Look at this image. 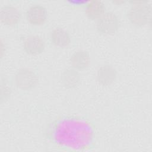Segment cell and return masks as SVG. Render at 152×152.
<instances>
[{
	"instance_id": "cell-1",
	"label": "cell",
	"mask_w": 152,
	"mask_h": 152,
	"mask_svg": "<svg viewBox=\"0 0 152 152\" xmlns=\"http://www.w3.org/2000/svg\"><path fill=\"white\" fill-rule=\"evenodd\" d=\"M151 5L146 1H135L128 11V17L134 26L141 27L147 24L150 20Z\"/></svg>"
},
{
	"instance_id": "cell-2",
	"label": "cell",
	"mask_w": 152,
	"mask_h": 152,
	"mask_svg": "<svg viewBox=\"0 0 152 152\" xmlns=\"http://www.w3.org/2000/svg\"><path fill=\"white\" fill-rule=\"evenodd\" d=\"M16 86L23 90H30L34 88L39 82V77L33 69L22 68L18 69L14 75Z\"/></svg>"
},
{
	"instance_id": "cell-3",
	"label": "cell",
	"mask_w": 152,
	"mask_h": 152,
	"mask_svg": "<svg viewBox=\"0 0 152 152\" xmlns=\"http://www.w3.org/2000/svg\"><path fill=\"white\" fill-rule=\"evenodd\" d=\"M96 27L102 34L111 35L115 33L119 27V20L117 15L112 11H107L97 20Z\"/></svg>"
},
{
	"instance_id": "cell-4",
	"label": "cell",
	"mask_w": 152,
	"mask_h": 152,
	"mask_svg": "<svg viewBox=\"0 0 152 152\" xmlns=\"http://www.w3.org/2000/svg\"><path fill=\"white\" fill-rule=\"evenodd\" d=\"M47 15L46 8L40 4L31 5L26 12V17L27 21L34 26L43 24L47 18Z\"/></svg>"
},
{
	"instance_id": "cell-5",
	"label": "cell",
	"mask_w": 152,
	"mask_h": 152,
	"mask_svg": "<svg viewBox=\"0 0 152 152\" xmlns=\"http://www.w3.org/2000/svg\"><path fill=\"white\" fill-rule=\"evenodd\" d=\"M21 15L18 8L11 4L3 5L0 10V20L5 25H15L20 21Z\"/></svg>"
},
{
	"instance_id": "cell-6",
	"label": "cell",
	"mask_w": 152,
	"mask_h": 152,
	"mask_svg": "<svg viewBox=\"0 0 152 152\" xmlns=\"http://www.w3.org/2000/svg\"><path fill=\"white\" fill-rule=\"evenodd\" d=\"M45 48L44 40L37 35L27 36L23 42L24 51L31 55H39L43 52Z\"/></svg>"
},
{
	"instance_id": "cell-7",
	"label": "cell",
	"mask_w": 152,
	"mask_h": 152,
	"mask_svg": "<svg viewBox=\"0 0 152 152\" xmlns=\"http://www.w3.org/2000/svg\"><path fill=\"white\" fill-rule=\"evenodd\" d=\"M117 77V71L110 64L99 66L96 72V80L102 86H109L113 83Z\"/></svg>"
},
{
	"instance_id": "cell-8",
	"label": "cell",
	"mask_w": 152,
	"mask_h": 152,
	"mask_svg": "<svg viewBox=\"0 0 152 152\" xmlns=\"http://www.w3.org/2000/svg\"><path fill=\"white\" fill-rule=\"evenodd\" d=\"M90 63V56L89 53L85 50L79 49L71 55L70 64L73 68L77 70L86 69Z\"/></svg>"
},
{
	"instance_id": "cell-9",
	"label": "cell",
	"mask_w": 152,
	"mask_h": 152,
	"mask_svg": "<svg viewBox=\"0 0 152 152\" xmlns=\"http://www.w3.org/2000/svg\"><path fill=\"white\" fill-rule=\"evenodd\" d=\"M81 80V76L78 71L74 68L65 69L61 75V81L63 86L71 89L77 87Z\"/></svg>"
},
{
	"instance_id": "cell-10",
	"label": "cell",
	"mask_w": 152,
	"mask_h": 152,
	"mask_svg": "<svg viewBox=\"0 0 152 152\" xmlns=\"http://www.w3.org/2000/svg\"><path fill=\"white\" fill-rule=\"evenodd\" d=\"M50 39L51 42L58 47H65L71 42L69 33L61 27H56L50 33Z\"/></svg>"
},
{
	"instance_id": "cell-11",
	"label": "cell",
	"mask_w": 152,
	"mask_h": 152,
	"mask_svg": "<svg viewBox=\"0 0 152 152\" xmlns=\"http://www.w3.org/2000/svg\"><path fill=\"white\" fill-rule=\"evenodd\" d=\"M105 6L100 0H91L87 2L85 7V12L87 16L91 20H97L104 13Z\"/></svg>"
},
{
	"instance_id": "cell-12",
	"label": "cell",
	"mask_w": 152,
	"mask_h": 152,
	"mask_svg": "<svg viewBox=\"0 0 152 152\" xmlns=\"http://www.w3.org/2000/svg\"><path fill=\"white\" fill-rule=\"evenodd\" d=\"M11 89L10 87L7 86L6 84H5V86L2 84H1V102L7 100L11 95Z\"/></svg>"
}]
</instances>
